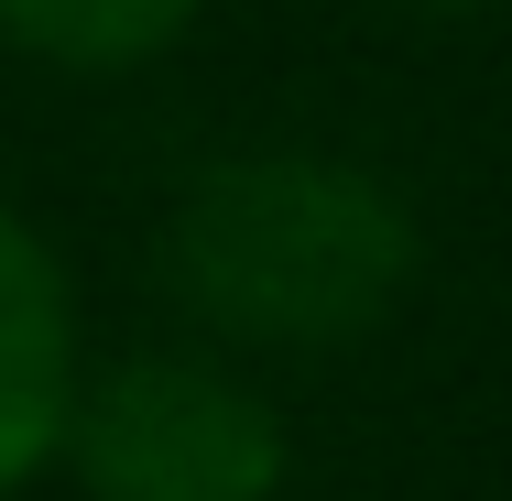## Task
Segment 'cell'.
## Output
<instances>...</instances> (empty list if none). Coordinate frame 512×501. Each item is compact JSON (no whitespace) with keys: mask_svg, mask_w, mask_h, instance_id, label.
<instances>
[{"mask_svg":"<svg viewBox=\"0 0 512 501\" xmlns=\"http://www.w3.org/2000/svg\"><path fill=\"white\" fill-rule=\"evenodd\" d=\"M164 273L186 316L251 349H338L414 273V218L338 153H240L175 197Z\"/></svg>","mask_w":512,"mask_h":501,"instance_id":"cell-1","label":"cell"},{"mask_svg":"<svg viewBox=\"0 0 512 501\" xmlns=\"http://www.w3.org/2000/svg\"><path fill=\"white\" fill-rule=\"evenodd\" d=\"M77 469L99 501H273L284 425L218 360H120L66 403Z\"/></svg>","mask_w":512,"mask_h":501,"instance_id":"cell-2","label":"cell"},{"mask_svg":"<svg viewBox=\"0 0 512 501\" xmlns=\"http://www.w3.org/2000/svg\"><path fill=\"white\" fill-rule=\"evenodd\" d=\"M77 403V327H66V273L55 251L0 207V491L44 469Z\"/></svg>","mask_w":512,"mask_h":501,"instance_id":"cell-3","label":"cell"},{"mask_svg":"<svg viewBox=\"0 0 512 501\" xmlns=\"http://www.w3.org/2000/svg\"><path fill=\"white\" fill-rule=\"evenodd\" d=\"M197 22V0H0V33L44 66H142Z\"/></svg>","mask_w":512,"mask_h":501,"instance_id":"cell-4","label":"cell"},{"mask_svg":"<svg viewBox=\"0 0 512 501\" xmlns=\"http://www.w3.org/2000/svg\"><path fill=\"white\" fill-rule=\"evenodd\" d=\"M436 11H458V0H436Z\"/></svg>","mask_w":512,"mask_h":501,"instance_id":"cell-5","label":"cell"}]
</instances>
